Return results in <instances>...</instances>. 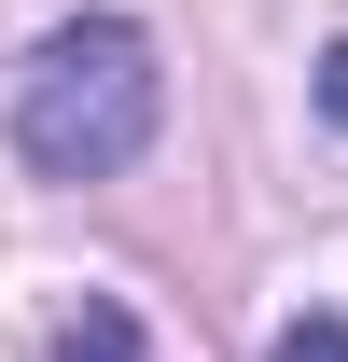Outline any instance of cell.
<instances>
[{"mask_svg":"<svg viewBox=\"0 0 348 362\" xmlns=\"http://www.w3.org/2000/svg\"><path fill=\"white\" fill-rule=\"evenodd\" d=\"M265 362H348V320H335V307H306V320H279V349H265Z\"/></svg>","mask_w":348,"mask_h":362,"instance_id":"3","label":"cell"},{"mask_svg":"<svg viewBox=\"0 0 348 362\" xmlns=\"http://www.w3.org/2000/svg\"><path fill=\"white\" fill-rule=\"evenodd\" d=\"M153 112H168V70L126 14H70L28 70H14V153L42 181H112L153 153Z\"/></svg>","mask_w":348,"mask_h":362,"instance_id":"1","label":"cell"},{"mask_svg":"<svg viewBox=\"0 0 348 362\" xmlns=\"http://www.w3.org/2000/svg\"><path fill=\"white\" fill-rule=\"evenodd\" d=\"M56 362H139V320L126 307H84L70 334H56Z\"/></svg>","mask_w":348,"mask_h":362,"instance_id":"2","label":"cell"},{"mask_svg":"<svg viewBox=\"0 0 348 362\" xmlns=\"http://www.w3.org/2000/svg\"><path fill=\"white\" fill-rule=\"evenodd\" d=\"M320 112H335V126H348V42L320 56Z\"/></svg>","mask_w":348,"mask_h":362,"instance_id":"4","label":"cell"}]
</instances>
